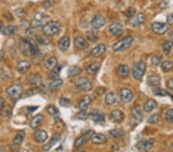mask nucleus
Here are the masks:
<instances>
[{
  "instance_id": "58836bf2",
  "label": "nucleus",
  "mask_w": 173,
  "mask_h": 152,
  "mask_svg": "<svg viewBox=\"0 0 173 152\" xmlns=\"http://www.w3.org/2000/svg\"><path fill=\"white\" fill-rule=\"evenodd\" d=\"M63 81L61 79H54L49 82V87L52 89H57L60 86L63 85Z\"/></svg>"
},
{
  "instance_id": "13d9d810",
  "label": "nucleus",
  "mask_w": 173,
  "mask_h": 152,
  "mask_svg": "<svg viewBox=\"0 0 173 152\" xmlns=\"http://www.w3.org/2000/svg\"><path fill=\"white\" fill-rule=\"evenodd\" d=\"M52 6H53V2H52L51 0H45V1H44L42 2V6L44 8H45V9H48V8H49Z\"/></svg>"
},
{
  "instance_id": "603ef678",
  "label": "nucleus",
  "mask_w": 173,
  "mask_h": 152,
  "mask_svg": "<svg viewBox=\"0 0 173 152\" xmlns=\"http://www.w3.org/2000/svg\"><path fill=\"white\" fill-rule=\"evenodd\" d=\"M96 134V132L92 130H89V131H87L86 132V133L83 134V136H84V138H86V140H91L92 139V136Z\"/></svg>"
},
{
  "instance_id": "3c124183",
  "label": "nucleus",
  "mask_w": 173,
  "mask_h": 152,
  "mask_svg": "<svg viewBox=\"0 0 173 152\" xmlns=\"http://www.w3.org/2000/svg\"><path fill=\"white\" fill-rule=\"evenodd\" d=\"M59 71H60V68H55L52 71V72L50 73L49 77L52 78V79H58V75H59Z\"/></svg>"
},
{
  "instance_id": "0eeeda50",
  "label": "nucleus",
  "mask_w": 173,
  "mask_h": 152,
  "mask_svg": "<svg viewBox=\"0 0 173 152\" xmlns=\"http://www.w3.org/2000/svg\"><path fill=\"white\" fill-rule=\"evenodd\" d=\"M155 143V140L153 139L143 140L138 142L136 145V148L140 151H148L153 147Z\"/></svg>"
},
{
  "instance_id": "09e8293b",
  "label": "nucleus",
  "mask_w": 173,
  "mask_h": 152,
  "mask_svg": "<svg viewBox=\"0 0 173 152\" xmlns=\"http://www.w3.org/2000/svg\"><path fill=\"white\" fill-rule=\"evenodd\" d=\"M166 118L169 122L173 123V108L169 109L166 112Z\"/></svg>"
},
{
  "instance_id": "473e14b6",
  "label": "nucleus",
  "mask_w": 173,
  "mask_h": 152,
  "mask_svg": "<svg viewBox=\"0 0 173 152\" xmlns=\"http://www.w3.org/2000/svg\"><path fill=\"white\" fill-rule=\"evenodd\" d=\"M105 101L108 105H113L114 104H115V102H116V95H115V93H108L106 95H105Z\"/></svg>"
},
{
  "instance_id": "7c9ffc66",
  "label": "nucleus",
  "mask_w": 173,
  "mask_h": 152,
  "mask_svg": "<svg viewBox=\"0 0 173 152\" xmlns=\"http://www.w3.org/2000/svg\"><path fill=\"white\" fill-rule=\"evenodd\" d=\"M82 69L79 68V66H76V65H72L68 68V71H67V74L69 77H74L77 76L81 74Z\"/></svg>"
},
{
  "instance_id": "6ab92c4d",
  "label": "nucleus",
  "mask_w": 173,
  "mask_h": 152,
  "mask_svg": "<svg viewBox=\"0 0 173 152\" xmlns=\"http://www.w3.org/2000/svg\"><path fill=\"white\" fill-rule=\"evenodd\" d=\"M148 84L150 86L158 87L161 84V78L157 74H152L148 77Z\"/></svg>"
},
{
  "instance_id": "39448f33",
  "label": "nucleus",
  "mask_w": 173,
  "mask_h": 152,
  "mask_svg": "<svg viewBox=\"0 0 173 152\" xmlns=\"http://www.w3.org/2000/svg\"><path fill=\"white\" fill-rule=\"evenodd\" d=\"M76 87L84 91H90L92 89V82L87 78H79L75 81Z\"/></svg>"
},
{
  "instance_id": "5701e85b",
  "label": "nucleus",
  "mask_w": 173,
  "mask_h": 152,
  "mask_svg": "<svg viewBox=\"0 0 173 152\" xmlns=\"http://www.w3.org/2000/svg\"><path fill=\"white\" fill-rule=\"evenodd\" d=\"M43 118L44 117L42 114H36V115H35V117H33V118L31 120L30 127H32V129H35L38 127H40L41 124H42V121H43Z\"/></svg>"
},
{
  "instance_id": "6e6552de",
  "label": "nucleus",
  "mask_w": 173,
  "mask_h": 152,
  "mask_svg": "<svg viewBox=\"0 0 173 152\" xmlns=\"http://www.w3.org/2000/svg\"><path fill=\"white\" fill-rule=\"evenodd\" d=\"M133 99V93L127 88H122L120 91V99L123 103L130 102Z\"/></svg>"
},
{
  "instance_id": "5fc2aeb1",
  "label": "nucleus",
  "mask_w": 173,
  "mask_h": 152,
  "mask_svg": "<svg viewBox=\"0 0 173 152\" xmlns=\"http://www.w3.org/2000/svg\"><path fill=\"white\" fill-rule=\"evenodd\" d=\"M105 91H106V89H105V88L99 87L96 90V91H95V94H96V96H101L105 92Z\"/></svg>"
},
{
  "instance_id": "412c9836",
  "label": "nucleus",
  "mask_w": 173,
  "mask_h": 152,
  "mask_svg": "<svg viewBox=\"0 0 173 152\" xmlns=\"http://www.w3.org/2000/svg\"><path fill=\"white\" fill-rule=\"evenodd\" d=\"M60 139H61V135H60L59 134H55V135L53 137L52 140H50L48 144H46V145H44V147H43L44 151H49V150L53 148V146H54L55 144L58 143V142L59 141Z\"/></svg>"
},
{
  "instance_id": "72a5a7b5",
  "label": "nucleus",
  "mask_w": 173,
  "mask_h": 152,
  "mask_svg": "<svg viewBox=\"0 0 173 152\" xmlns=\"http://www.w3.org/2000/svg\"><path fill=\"white\" fill-rule=\"evenodd\" d=\"M28 43H29V50H30L31 55H36L39 53V48L37 46V44L32 39H27Z\"/></svg>"
},
{
  "instance_id": "9d476101",
  "label": "nucleus",
  "mask_w": 173,
  "mask_h": 152,
  "mask_svg": "<svg viewBox=\"0 0 173 152\" xmlns=\"http://www.w3.org/2000/svg\"><path fill=\"white\" fill-rule=\"evenodd\" d=\"M105 18L102 15H96L92 19V25L94 29H100L105 24Z\"/></svg>"
},
{
  "instance_id": "6e6d98bb",
  "label": "nucleus",
  "mask_w": 173,
  "mask_h": 152,
  "mask_svg": "<svg viewBox=\"0 0 173 152\" xmlns=\"http://www.w3.org/2000/svg\"><path fill=\"white\" fill-rule=\"evenodd\" d=\"M166 86H167L168 89L173 92V78H169V79L166 81Z\"/></svg>"
},
{
  "instance_id": "a211bd4d",
  "label": "nucleus",
  "mask_w": 173,
  "mask_h": 152,
  "mask_svg": "<svg viewBox=\"0 0 173 152\" xmlns=\"http://www.w3.org/2000/svg\"><path fill=\"white\" fill-rule=\"evenodd\" d=\"M124 115L123 112H121L120 110H114L111 112V119L115 123H120L124 120Z\"/></svg>"
},
{
  "instance_id": "bb28decb",
  "label": "nucleus",
  "mask_w": 173,
  "mask_h": 152,
  "mask_svg": "<svg viewBox=\"0 0 173 152\" xmlns=\"http://www.w3.org/2000/svg\"><path fill=\"white\" fill-rule=\"evenodd\" d=\"M99 68H100V64L99 62L91 63L90 65H89L86 67V72L88 74L93 76V75H96L98 72Z\"/></svg>"
},
{
  "instance_id": "de8ad7c7",
  "label": "nucleus",
  "mask_w": 173,
  "mask_h": 152,
  "mask_svg": "<svg viewBox=\"0 0 173 152\" xmlns=\"http://www.w3.org/2000/svg\"><path fill=\"white\" fill-rule=\"evenodd\" d=\"M161 57L158 56V55H155V56H153L152 58H151V62L154 66H158V65H159V64L161 63Z\"/></svg>"
},
{
  "instance_id": "f257e3e1",
  "label": "nucleus",
  "mask_w": 173,
  "mask_h": 152,
  "mask_svg": "<svg viewBox=\"0 0 173 152\" xmlns=\"http://www.w3.org/2000/svg\"><path fill=\"white\" fill-rule=\"evenodd\" d=\"M134 39L132 35H128V36L125 37L122 40L119 41V42H115L112 46V49L115 52H122L130 47V45L133 43Z\"/></svg>"
},
{
  "instance_id": "c756f323",
  "label": "nucleus",
  "mask_w": 173,
  "mask_h": 152,
  "mask_svg": "<svg viewBox=\"0 0 173 152\" xmlns=\"http://www.w3.org/2000/svg\"><path fill=\"white\" fill-rule=\"evenodd\" d=\"M57 65H58L57 58L55 57H51L46 61V62L45 64V67L49 71H53V69L56 68Z\"/></svg>"
},
{
  "instance_id": "052dcab7",
  "label": "nucleus",
  "mask_w": 173,
  "mask_h": 152,
  "mask_svg": "<svg viewBox=\"0 0 173 152\" xmlns=\"http://www.w3.org/2000/svg\"><path fill=\"white\" fill-rule=\"evenodd\" d=\"M167 22L169 25H172L173 24V14L169 15L167 17Z\"/></svg>"
},
{
  "instance_id": "20e7f679",
  "label": "nucleus",
  "mask_w": 173,
  "mask_h": 152,
  "mask_svg": "<svg viewBox=\"0 0 173 152\" xmlns=\"http://www.w3.org/2000/svg\"><path fill=\"white\" fill-rule=\"evenodd\" d=\"M6 92L13 100H18L22 92V87L19 84H14L6 89Z\"/></svg>"
},
{
  "instance_id": "c85d7f7f",
  "label": "nucleus",
  "mask_w": 173,
  "mask_h": 152,
  "mask_svg": "<svg viewBox=\"0 0 173 152\" xmlns=\"http://www.w3.org/2000/svg\"><path fill=\"white\" fill-rule=\"evenodd\" d=\"M118 72L121 78H126L129 75V68L126 65H119L118 68Z\"/></svg>"
},
{
  "instance_id": "e433bc0d",
  "label": "nucleus",
  "mask_w": 173,
  "mask_h": 152,
  "mask_svg": "<svg viewBox=\"0 0 173 152\" xmlns=\"http://www.w3.org/2000/svg\"><path fill=\"white\" fill-rule=\"evenodd\" d=\"M16 28L13 25H8L6 27H5L4 29H3V34L5 35H8V36L14 35L16 33Z\"/></svg>"
},
{
  "instance_id": "79ce46f5",
  "label": "nucleus",
  "mask_w": 173,
  "mask_h": 152,
  "mask_svg": "<svg viewBox=\"0 0 173 152\" xmlns=\"http://www.w3.org/2000/svg\"><path fill=\"white\" fill-rule=\"evenodd\" d=\"M89 115H90V114L87 113L86 111H81V112H78V113L76 114L75 117L79 119V120H86V119L89 117Z\"/></svg>"
},
{
  "instance_id": "8fccbe9b",
  "label": "nucleus",
  "mask_w": 173,
  "mask_h": 152,
  "mask_svg": "<svg viewBox=\"0 0 173 152\" xmlns=\"http://www.w3.org/2000/svg\"><path fill=\"white\" fill-rule=\"evenodd\" d=\"M36 38H37V41H38V42L40 44V45H46L49 43L48 39L45 38V37H43L42 35H39V36H37Z\"/></svg>"
},
{
  "instance_id": "0e129e2a",
  "label": "nucleus",
  "mask_w": 173,
  "mask_h": 152,
  "mask_svg": "<svg viewBox=\"0 0 173 152\" xmlns=\"http://www.w3.org/2000/svg\"><path fill=\"white\" fill-rule=\"evenodd\" d=\"M169 35H170L171 38L173 39V31H172V32H170V34H169Z\"/></svg>"
},
{
  "instance_id": "423d86ee",
  "label": "nucleus",
  "mask_w": 173,
  "mask_h": 152,
  "mask_svg": "<svg viewBox=\"0 0 173 152\" xmlns=\"http://www.w3.org/2000/svg\"><path fill=\"white\" fill-rule=\"evenodd\" d=\"M152 30L157 35H163L169 30L167 24L163 23V22H155L151 25Z\"/></svg>"
},
{
  "instance_id": "2eb2a0df",
  "label": "nucleus",
  "mask_w": 173,
  "mask_h": 152,
  "mask_svg": "<svg viewBox=\"0 0 173 152\" xmlns=\"http://www.w3.org/2000/svg\"><path fill=\"white\" fill-rule=\"evenodd\" d=\"M158 107V103L157 101H155L154 99H148L146 102H145L144 105H143V109L145 112H151L153 110L156 108Z\"/></svg>"
},
{
  "instance_id": "4468645a",
  "label": "nucleus",
  "mask_w": 173,
  "mask_h": 152,
  "mask_svg": "<svg viewBox=\"0 0 173 152\" xmlns=\"http://www.w3.org/2000/svg\"><path fill=\"white\" fill-rule=\"evenodd\" d=\"M74 44L76 48L79 50L86 49L88 47L87 42L82 36H76L74 39Z\"/></svg>"
},
{
  "instance_id": "774afa93",
  "label": "nucleus",
  "mask_w": 173,
  "mask_h": 152,
  "mask_svg": "<svg viewBox=\"0 0 173 152\" xmlns=\"http://www.w3.org/2000/svg\"><path fill=\"white\" fill-rule=\"evenodd\" d=\"M0 152H2V149H0Z\"/></svg>"
},
{
  "instance_id": "49530a36",
  "label": "nucleus",
  "mask_w": 173,
  "mask_h": 152,
  "mask_svg": "<svg viewBox=\"0 0 173 152\" xmlns=\"http://www.w3.org/2000/svg\"><path fill=\"white\" fill-rule=\"evenodd\" d=\"M87 38L89 41H91V42H96V41L98 40L97 35L93 31H89V32H87Z\"/></svg>"
},
{
  "instance_id": "bf43d9fd",
  "label": "nucleus",
  "mask_w": 173,
  "mask_h": 152,
  "mask_svg": "<svg viewBox=\"0 0 173 152\" xmlns=\"http://www.w3.org/2000/svg\"><path fill=\"white\" fill-rule=\"evenodd\" d=\"M44 16L42 13L41 12H36L35 13V16H34V19H35V20H38V21H41L42 22V19H43Z\"/></svg>"
},
{
  "instance_id": "ea45409f",
  "label": "nucleus",
  "mask_w": 173,
  "mask_h": 152,
  "mask_svg": "<svg viewBox=\"0 0 173 152\" xmlns=\"http://www.w3.org/2000/svg\"><path fill=\"white\" fill-rule=\"evenodd\" d=\"M47 112L50 114V115L54 116V117H57L59 115V111L58 110V108L55 107L53 105H49L46 108Z\"/></svg>"
},
{
  "instance_id": "2f4dec72",
  "label": "nucleus",
  "mask_w": 173,
  "mask_h": 152,
  "mask_svg": "<svg viewBox=\"0 0 173 152\" xmlns=\"http://www.w3.org/2000/svg\"><path fill=\"white\" fill-rule=\"evenodd\" d=\"M26 136V133L24 131H21L18 132L16 135L13 138V144L15 145H20L23 141L24 138Z\"/></svg>"
},
{
  "instance_id": "1a4fd4ad",
  "label": "nucleus",
  "mask_w": 173,
  "mask_h": 152,
  "mask_svg": "<svg viewBox=\"0 0 173 152\" xmlns=\"http://www.w3.org/2000/svg\"><path fill=\"white\" fill-rule=\"evenodd\" d=\"M28 82L32 87H39L42 84V77L38 73H33L28 77Z\"/></svg>"
},
{
  "instance_id": "a878e982",
  "label": "nucleus",
  "mask_w": 173,
  "mask_h": 152,
  "mask_svg": "<svg viewBox=\"0 0 173 152\" xmlns=\"http://www.w3.org/2000/svg\"><path fill=\"white\" fill-rule=\"evenodd\" d=\"M109 134L110 135V137H112L114 139H119V138H122L124 136L125 131L122 128H115L111 130L109 132Z\"/></svg>"
},
{
  "instance_id": "4be33fe9",
  "label": "nucleus",
  "mask_w": 173,
  "mask_h": 152,
  "mask_svg": "<svg viewBox=\"0 0 173 152\" xmlns=\"http://www.w3.org/2000/svg\"><path fill=\"white\" fill-rule=\"evenodd\" d=\"M106 51V46L104 44H100V45H97L92 50V55L94 57H99L101 55H103Z\"/></svg>"
},
{
  "instance_id": "c9c22d12",
  "label": "nucleus",
  "mask_w": 173,
  "mask_h": 152,
  "mask_svg": "<svg viewBox=\"0 0 173 152\" xmlns=\"http://www.w3.org/2000/svg\"><path fill=\"white\" fill-rule=\"evenodd\" d=\"M173 46V42L172 40H167L163 43L162 45V51L163 53L165 55H168L170 52L171 49H172Z\"/></svg>"
},
{
  "instance_id": "f8f14e48",
  "label": "nucleus",
  "mask_w": 173,
  "mask_h": 152,
  "mask_svg": "<svg viewBox=\"0 0 173 152\" xmlns=\"http://www.w3.org/2000/svg\"><path fill=\"white\" fill-rule=\"evenodd\" d=\"M145 21H146V16H145V14H143V13H138V15L134 16V18L132 19L131 22H130V25L134 28L138 27V26L144 23Z\"/></svg>"
},
{
  "instance_id": "69168bd1",
  "label": "nucleus",
  "mask_w": 173,
  "mask_h": 152,
  "mask_svg": "<svg viewBox=\"0 0 173 152\" xmlns=\"http://www.w3.org/2000/svg\"><path fill=\"white\" fill-rule=\"evenodd\" d=\"M170 148H171V149H172V150H173V143H172V145H171Z\"/></svg>"
},
{
  "instance_id": "4c0bfd02",
  "label": "nucleus",
  "mask_w": 173,
  "mask_h": 152,
  "mask_svg": "<svg viewBox=\"0 0 173 152\" xmlns=\"http://www.w3.org/2000/svg\"><path fill=\"white\" fill-rule=\"evenodd\" d=\"M160 119H161V117H160L159 114L156 113L149 116L147 122H148V123L152 124V125H156V124L159 123Z\"/></svg>"
},
{
  "instance_id": "7ed1b4c3",
  "label": "nucleus",
  "mask_w": 173,
  "mask_h": 152,
  "mask_svg": "<svg viewBox=\"0 0 173 152\" xmlns=\"http://www.w3.org/2000/svg\"><path fill=\"white\" fill-rule=\"evenodd\" d=\"M146 64L145 62L139 61L133 68V76L135 79L140 80L146 73Z\"/></svg>"
},
{
  "instance_id": "f03ea898",
  "label": "nucleus",
  "mask_w": 173,
  "mask_h": 152,
  "mask_svg": "<svg viewBox=\"0 0 173 152\" xmlns=\"http://www.w3.org/2000/svg\"><path fill=\"white\" fill-rule=\"evenodd\" d=\"M60 29V24L59 22L57 21H50V22H47L45 25L42 28V31L43 33L45 35L48 36H52V35H55L58 33Z\"/></svg>"
},
{
  "instance_id": "393cba45",
  "label": "nucleus",
  "mask_w": 173,
  "mask_h": 152,
  "mask_svg": "<svg viewBox=\"0 0 173 152\" xmlns=\"http://www.w3.org/2000/svg\"><path fill=\"white\" fill-rule=\"evenodd\" d=\"M91 140H92L94 144H96V145H102V144L105 143L107 139L106 137H105L103 134L96 133L93 136H92Z\"/></svg>"
},
{
  "instance_id": "37998d69",
  "label": "nucleus",
  "mask_w": 173,
  "mask_h": 152,
  "mask_svg": "<svg viewBox=\"0 0 173 152\" xmlns=\"http://www.w3.org/2000/svg\"><path fill=\"white\" fill-rule=\"evenodd\" d=\"M59 104L62 107L68 108L72 104V101L66 98H60L59 99Z\"/></svg>"
},
{
  "instance_id": "ddd939ff",
  "label": "nucleus",
  "mask_w": 173,
  "mask_h": 152,
  "mask_svg": "<svg viewBox=\"0 0 173 152\" xmlns=\"http://www.w3.org/2000/svg\"><path fill=\"white\" fill-rule=\"evenodd\" d=\"M48 138V134L45 130H38L34 133V139L37 143H43Z\"/></svg>"
},
{
  "instance_id": "a18cd8bd",
  "label": "nucleus",
  "mask_w": 173,
  "mask_h": 152,
  "mask_svg": "<svg viewBox=\"0 0 173 152\" xmlns=\"http://www.w3.org/2000/svg\"><path fill=\"white\" fill-rule=\"evenodd\" d=\"M135 13H136V9H135V8L130 7L125 11L124 14H125V16H126L127 18H133L134 16H135Z\"/></svg>"
},
{
  "instance_id": "e2e57ef3",
  "label": "nucleus",
  "mask_w": 173,
  "mask_h": 152,
  "mask_svg": "<svg viewBox=\"0 0 173 152\" xmlns=\"http://www.w3.org/2000/svg\"><path fill=\"white\" fill-rule=\"evenodd\" d=\"M2 29H3V24L1 22H0V32H1V31L2 30Z\"/></svg>"
},
{
  "instance_id": "cd10ccee",
  "label": "nucleus",
  "mask_w": 173,
  "mask_h": 152,
  "mask_svg": "<svg viewBox=\"0 0 173 152\" xmlns=\"http://www.w3.org/2000/svg\"><path fill=\"white\" fill-rule=\"evenodd\" d=\"M29 68H30V64L27 61H21L17 65V70L21 74L26 72Z\"/></svg>"
},
{
  "instance_id": "f704fd0d",
  "label": "nucleus",
  "mask_w": 173,
  "mask_h": 152,
  "mask_svg": "<svg viewBox=\"0 0 173 152\" xmlns=\"http://www.w3.org/2000/svg\"><path fill=\"white\" fill-rule=\"evenodd\" d=\"M161 68L164 72H169L173 68V62L170 60H166L161 63Z\"/></svg>"
},
{
  "instance_id": "dca6fc26",
  "label": "nucleus",
  "mask_w": 173,
  "mask_h": 152,
  "mask_svg": "<svg viewBox=\"0 0 173 152\" xmlns=\"http://www.w3.org/2000/svg\"><path fill=\"white\" fill-rule=\"evenodd\" d=\"M69 44H70V39L69 37L67 36V35H65V36H63L61 39H59L58 42V47L62 52H64V51H66L69 47Z\"/></svg>"
},
{
  "instance_id": "9b49d317",
  "label": "nucleus",
  "mask_w": 173,
  "mask_h": 152,
  "mask_svg": "<svg viewBox=\"0 0 173 152\" xmlns=\"http://www.w3.org/2000/svg\"><path fill=\"white\" fill-rule=\"evenodd\" d=\"M109 32L112 34L114 36H118L120 35L123 32V27H122V24L119 22H113L109 25Z\"/></svg>"
},
{
  "instance_id": "4d7b16f0",
  "label": "nucleus",
  "mask_w": 173,
  "mask_h": 152,
  "mask_svg": "<svg viewBox=\"0 0 173 152\" xmlns=\"http://www.w3.org/2000/svg\"><path fill=\"white\" fill-rule=\"evenodd\" d=\"M42 25V22L41 21H38V20H35V19H32V22H31V26L32 28H36L39 27Z\"/></svg>"
},
{
  "instance_id": "aec40b11",
  "label": "nucleus",
  "mask_w": 173,
  "mask_h": 152,
  "mask_svg": "<svg viewBox=\"0 0 173 152\" xmlns=\"http://www.w3.org/2000/svg\"><path fill=\"white\" fill-rule=\"evenodd\" d=\"M91 102H92V98L89 95H85L79 102V109L81 111H86Z\"/></svg>"
},
{
  "instance_id": "b1692460",
  "label": "nucleus",
  "mask_w": 173,
  "mask_h": 152,
  "mask_svg": "<svg viewBox=\"0 0 173 152\" xmlns=\"http://www.w3.org/2000/svg\"><path fill=\"white\" fill-rule=\"evenodd\" d=\"M132 115L135 120L138 121V122H141L143 118V114L141 108L138 105L133 107L132 109Z\"/></svg>"
},
{
  "instance_id": "864d4df0",
  "label": "nucleus",
  "mask_w": 173,
  "mask_h": 152,
  "mask_svg": "<svg viewBox=\"0 0 173 152\" xmlns=\"http://www.w3.org/2000/svg\"><path fill=\"white\" fill-rule=\"evenodd\" d=\"M15 13L16 15H17L18 17H20V18H24L26 17V12L23 10L22 9H18L15 11Z\"/></svg>"
},
{
  "instance_id": "338daca9",
  "label": "nucleus",
  "mask_w": 173,
  "mask_h": 152,
  "mask_svg": "<svg viewBox=\"0 0 173 152\" xmlns=\"http://www.w3.org/2000/svg\"><path fill=\"white\" fill-rule=\"evenodd\" d=\"M2 63L0 62V71L2 70Z\"/></svg>"
},
{
  "instance_id": "c03bdc74",
  "label": "nucleus",
  "mask_w": 173,
  "mask_h": 152,
  "mask_svg": "<svg viewBox=\"0 0 173 152\" xmlns=\"http://www.w3.org/2000/svg\"><path fill=\"white\" fill-rule=\"evenodd\" d=\"M153 93L157 96H167L169 95V93L166 91V90L160 89V88H156L153 90Z\"/></svg>"
},
{
  "instance_id": "a19ab883",
  "label": "nucleus",
  "mask_w": 173,
  "mask_h": 152,
  "mask_svg": "<svg viewBox=\"0 0 173 152\" xmlns=\"http://www.w3.org/2000/svg\"><path fill=\"white\" fill-rule=\"evenodd\" d=\"M86 141H87V140H86V138H84L83 135H82V136L79 137V138H77L76 140H75L74 148H80V147L82 146V145L86 143Z\"/></svg>"
},
{
  "instance_id": "f3484780",
  "label": "nucleus",
  "mask_w": 173,
  "mask_h": 152,
  "mask_svg": "<svg viewBox=\"0 0 173 152\" xmlns=\"http://www.w3.org/2000/svg\"><path fill=\"white\" fill-rule=\"evenodd\" d=\"M90 114L91 117H92V120L94 121L95 122H97V123H101V122H103L105 121V114L102 112H99L97 110H93L91 112Z\"/></svg>"
},
{
  "instance_id": "680f3d73",
  "label": "nucleus",
  "mask_w": 173,
  "mask_h": 152,
  "mask_svg": "<svg viewBox=\"0 0 173 152\" xmlns=\"http://www.w3.org/2000/svg\"><path fill=\"white\" fill-rule=\"evenodd\" d=\"M5 106V99L0 96V111L4 108Z\"/></svg>"
}]
</instances>
